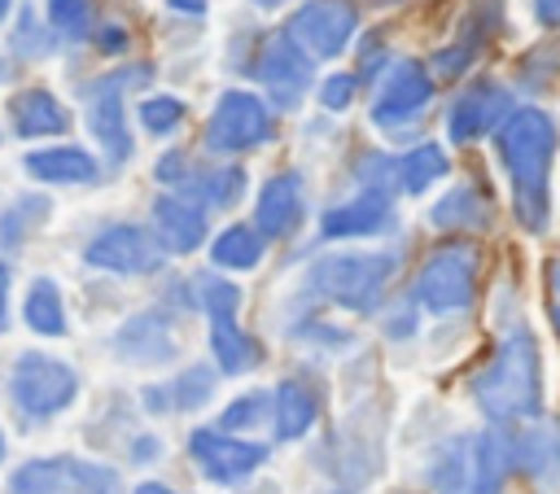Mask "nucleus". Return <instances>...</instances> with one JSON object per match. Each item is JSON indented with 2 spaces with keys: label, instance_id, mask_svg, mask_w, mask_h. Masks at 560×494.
<instances>
[{
  "label": "nucleus",
  "instance_id": "f257e3e1",
  "mask_svg": "<svg viewBox=\"0 0 560 494\" xmlns=\"http://www.w3.org/2000/svg\"><path fill=\"white\" fill-rule=\"evenodd\" d=\"M556 153V127L542 109H516L499 122V157L512 175V205L529 232L547 227V170Z\"/></svg>",
  "mask_w": 560,
  "mask_h": 494
},
{
  "label": "nucleus",
  "instance_id": "f03ea898",
  "mask_svg": "<svg viewBox=\"0 0 560 494\" xmlns=\"http://www.w3.org/2000/svg\"><path fill=\"white\" fill-rule=\"evenodd\" d=\"M472 398L481 402V411L490 420H521V415L538 411L542 385H538V345L529 332L503 337L494 358L472 380Z\"/></svg>",
  "mask_w": 560,
  "mask_h": 494
},
{
  "label": "nucleus",
  "instance_id": "7ed1b4c3",
  "mask_svg": "<svg viewBox=\"0 0 560 494\" xmlns=\"http://www.w3.org/2000/svg\"><path fill=\"white\" fill-rule=\"evenodd\" d=\"M512 455H516V442H508L494 428L455 437L433 459V490L438 494H499Z\"/></svg>",
  "mask_w": 560,
  "mask_h": 494
},
{
  "label": "nucleus",
  "instance_id": "20e7f679",
  "mask_svg": "<svg viewBox=\"0 0 560 494\" xmlns=\"http://www.w3.org/2000/svg\"><path fill=\"white\" fill-rule=\"evenodd\" d=\"M394 275V254H332L311 267V289L337 306L372 310Z\"/></svg>",
  "mask_w": 560,
  "mask_h": 494
},
{
  "label": "nucleus",
  "instance_id": "39448f33",
  "mask_svg": "<svg viewBox=\"0 0 560 494\" xmlns=\"http://www.w3.org/2000/svg\"><path fill=\"white\" fill-rule=\"evenodd\" d=\"M472 284H477V249L468 240H451L438 254H429V262L420 267L416 297L424 310L451 315L472 302Z\"/></svg>",
  "mask_w": 560,
  "mask_h": 494
},
{
  "label": "nucleus",
  "instance_id": "423d86ee",
  "mask_svg": "<svg viewBox=\"0 0 560 494\" xmlns=\"http://www.w3.org/2000/svg\"><path fill=\"white\" fill-rule=\"evenodd\" d=\"M9 393L26 415H52L61 407H70V398L79 393V376L74 367L48 358V354H18L13 376H9Z\"/></svg>",
  "mask_w": 560,
  "mask_h": 494
},
{
  "label": "nucleus",
  "instance_id": "0eeeda50",
  "mask_svg": "<svg viewBox=\"0 0 560 494\" xmlns=\"http://www.w3.org/2000/svg\"><path fill=\"white\" fill-rule=\"evenodd\" d=\"M13 494H114L118 477L83 459H31L9 481Z\"/></svg>",
  "mask_w": 560,
  "mask_h": 494
},
{
  "label": "nucleus",
  "instance_id": "6e6552de",
  "mask_svg": "<svg viewBox=\"0 0 560 494\" xmlns=\"http://www.w3.org/2000/svg\"><path fill=\"white\" fill-rule=\"evenodd\" d=\"M271 136V114L249 92H223L210 122H206V149L210 153H245Z\"/></svg>",
  "mask_w": 560,
  "mask_h": 494
},
{
  "label": "nucleus",
  "instance_id": "1a4fd4ad",
  "mask_svg": "<svg viewBox=\"0 0 560 494\" xmlns=\"http://www.w3.org/2000/svg\"><path fill=\"white\" fill-rule=\"evenodd\" d=\"M144 79H149V66H131V70H114L88 87V127L105 144L109 162H122L131 153V136L122 127V87L144 83Z\"/></svg>",
  "mask_w": 560,
  "mask_h": 494
},
{
  "label": "nucleus",
  "instance_id": "9d476101",
  "mask_svg": "<svg viewBox=\"0 0 560 494\" xmlns=\"http://www.w3.org/2000/svg\"><path fill=\"white\" fill-rule=\"evenodd\" d=\"M254 74L267 83L271 101L276 105H298V96L306 92L311 83V52L289 35V31H276L262 39L258 48V61H254Z\"/></svg>",
  "mask_w": 560,
  "mask_h": 494
},
{
  "label": "nucleus",
  "instance_id": "9b49d317",
  "mask_svg": "<svg viewBox=\"0 0 560 494\" xmlns=\"http://www.w3.org/2000/svg\"><path fill=\"white\" fill-rule=\"evenodd\" d=\"M354 4L350 0H306L293 22H289V35L311 52V57H337L350 35H354Z\"/></svg>",
  "mask_w": 560,
  "mask_h": 494
},
{
  "label": "nucleus",
  "instance_id": "f8f14e48",
  "mask_svg": "<svg viewBox=\"0 0 560 494\" xmlns=\"http://www.w3.org/2000/svg\"><path fill=\"white\" fill-rule=\"evenodd\" d=\"M83 258L92 267H105V271H118V275H144V271L162 267V249L153 245V236L131 227V223H118V227H105L101 236H92Z\"/></svg>",
  "mask_w": 560,
  "mask_h": 494
},
{
  "label": "nucleus",
  "instance_id": "ddd939ff",
  "mask_svg": "<svg viewBox=\"0 0 560 494\" xmlns=\"http://www.w3.org/2000/svg\"><path fill=\"white\" fill-rule=\"evenodd\" d=\"M188 450H192L197 468H201L210 481H219V485L245 481V477L267 459V446H258V442H236V437H223V433H214V428H197V433L188 437Z\"/></svg>",
  "mask_w": 560,
  "mask_h": 494
},
{
  "label": "nucleus",
  "instance_id": "4468645a",
  "mask_svg": "<svg viewBox=\"0 0 560 494\" xmlns=\"http://www.w3.org/2000/svg\"><path fill=\"white\" fill-rule=\"evenodd\" d=\"M429 96H433L429 70L416 66V61H398V66L389 70V79L381 83V92H376L372 118H376L381 127H402V122H411V118L429 105Z\"/></svg>",
  "mask_w": 560,
  "mask_h": 494
},
{
  "label": "nucleus",
  "instance_id": "2eb2a0df",
  "mask_svg": "<svg viewBox=\"0 0 560 494\" xmlns=\"http://www.w3.org/2000/svg\"><path fill=\"white\" fill-rule=\"evenodd\" d=\"M512 96L499 83H472L455 105H451V140H477L486 131H499V122L508 118Z\"/></svg>",
  "mask_w": 560,
  "mask_h": 494
},
{
  "label": "nucleus",
  "instance_id": "dca6fc26",
  "mask_svg": "<svg viewBox=\"0 0 560 494\" xmlns=\"http://www.w3.org/2000/svg\"><path fill=\"white\" fill-rule=\"evenodd\" d=\"M153 223H158L162 249H171V254H192L206 236V214H201V201H192V197H158Z\"/></svg>",
  "mask_w": 560,
  "mask_h": 494
},
{
  "label": "nucleus",
  "instance_id": "f3484780",
  "mask_svg": "<svg viewBox=\"0 0 560 494\" xmlns=\"http://www.w3.org/2000/svg\"><path fill=\"white\" fill-rule=\"evenodd\" d=\"M302 219V179L298 175H276L262 184L258 192V210L254 223L262 236H289Z\"/></svg>",
  "mask_w": 560,
  "mask_h": 494
},
{
  "label": "nucleus",
  "instance_id": "a211bd4d",
  "mask_svg": "<svg viewBox=\"0 0 560 494\" xmlns=\"http://www.w3.org/2000/svg\"><path fill=\"white\" fill-rule=\"evenodd\" d=\"M9 118H13V131L26 136V140H35V136H61V131L70 127V114H66V109L57 105V96L44 92V87L18 92V96L9 101Z\"/></svg>",
  "mask_w": 560,
  "mask_h": 494
},
{
  "label": "nucleus",
  "instance_id": "6ab92c4d",
  "mask_svg": "<svg viewBox=\"0 0 560 494\" xmlns=\"http://www.w3.org/2000/svg\"><path fill=\"white\" fill-rule=\"evenodd\" d=\"M385 223H389V197L385 188H368L363 197L324 214V236H372Z\"/></svg>",
  "mask_w": 560,
  "mask_h": 494
},
{
  "label": "nucleus",
  "instance_id": "aec40b11",
  "mask_svg": "<svg viewBox=\"0 0 560 494\" xmlns=\"http://www.w3.org/2000/svg\"><path fill=\"white\" fill-rule=\"evenodd\" d=\"M26 175L31 179H44V184H92L96 179V162L92 153L83 149H39V153H26Z\"/></svg>",
  "mask_w": 560,
  "mask_h": 494
},
{
  "label": "nucleus",
  "instance_id": "412c9836",
  "mask_svg": "<svg viewBox=\"0 0 560 494\" xmlns=\"http://www.w3.org/2000/svg\"><path fill=\"white\" fill-rule=\"evenodd\" d=\"M118 350L136 363H162L175 354V341H171V328L162 324V315H136L118 332Z\"/></svg>",
  "mask_w": 560,
  "mask_h": 494
},
{
  "label": "nucleus",
  "instance_id": "4be33fe9",
  "mask_svg": "<svg viewBox=\"0 0 560 494\" xmlns=\"http://www.w3.org/2000/svg\"><path fill=\"white\" fill-rule=\"evenodd\" d=\"M210 389H214L210 367H192V372H184V376L171 380V385L144 389V402H149L158 415H166V411H197V407L210 398Z\"/></svg>",
  "mask_w": 560,
  "mask_h": 494
},
{
  "label": "nucleus",
  "instance_id": "5701e85b",
  "mask_svg": "<svg viewBox=\"0 0 560 494\" xmlns=\"http://www.w3.org/2000/svg\"><path fill=\"white\" fill-rule=\"evenodd\" d=\"M319 398L306 380H280L276 389V437H302L315 424Z\"/></svg>",
  "mask_w": 560,
  "mask_h": 494
},
{
  "label": "nucleus",
  "instance_id": "b1692460",
  "mask_svg": "<svg viewBox=\"0 0 560 494\" xmlns=\"http://www.w3.org/2000/svg\"><path fill=\"white\" fill-rule=\"evenodd\" d=\"M262 232H254V227H245V223H232L228 232H219L214 236V245H210V254H214V262L219 267H236V271H249V267H258V258H262Z\"/></svg>",
  "mask_w": 560,
  "mask_h": 494
},
{
  "label": "nucleus",
  "instance_id": "393cba45",
  "mask_svg": "<svg viewBox=\"0 0 560 494\" xmlns=\"http://www.w3.org/2000/svg\"><path fill=\"white\" fill-rule=\"evenodd\" d=\"M210 350H214V358H219V367L232 376V372H245V367H254L258 363V345H254V337H245L232 319H214V328H210Z\"/></svg>",
  "mask_w": 560,
  "mask_h": 494
},
{
  "label": "nucleus",
  "instance_id": "a878e982",
  "mask_svg": "<svg viewBox=\"0 0 560 494\" xmlns=\"http://www.w3.org/2000/svg\"><path fill=\"white\" fill-rule=\"evenodd\" d=\"M201 205H232L236 201V192H241V184H245V175L236 170V166H210V170H192V175H184L179 179Z\"/></svg>",
  "mask_w": 560,
  "mask_h": 494
},
{
  "label": "nucleus",
  "instance_id": "bb28decb",
  "mask_svg": "<svg viewBox=\"0 0 560 494\" xmlns=\"http://www.w3.org/2000/svg\"><path fill=\"white\" fill-rule=\"evenodd\" d=\"M26 324L35 328V332H44V337H61L66 332V310H61V293H57V284L52 280H35L31 284V293H26Z\"/></svg>",
  "mask_w": 560,
  "mask_h": 494
},
{
  "label": "nucleus",
  "instance_id": "cd10ccee",
  "mask_svg": "<svg viewBox=\"0 0 560 494\" xmlns=\"http://www.w3.org/2000/svg\"><path fill=\"white\" fill-rule=\"evenodd\" d=\"M438 175H446V153H442L438 144H420V149H411V153L398 162V184H402L407 192H424Z\"/></svg>",
  "mask_w": 560,
  "mask_h": 494
},
{
  "label": "nucleus",
  "instance_id": "c85d7f7f",
  "mask_svg": "<svg viewBox=\"0 0 560 494\" xmlns=\"http://www.w3.org/2000/svg\"><path fill=\"white\" fill-rule=\"evenodd\" d=\"M433 223L438 227H481L486 223V201L472 188H455L433 205Z\"/></svg>",
  "mask_w": 560,
  "mask_h": 494
},
{
  "label": "nucleus",
  "instance_id": "c756f323",
  "mask_svg": "<svg viewBox=\"0 0 560 494\" xmlns=\"http://www.w3.org/2000/svg\"><path fill=\"white\" fill-rule=\"evenodd\" d=\"M516 455H521L525 472L547 477V472H551V463L560 459V424H542V428L525 433V437L516 442Z\"/></svg>",
  "mask_w": 560,
  "mask_h": 494
},
{
  "label": "nucleus",
  "instance_id": "7c9ffc66",
  "mask_svg": "<svg viewBox=\"0 0 560 494\" xmlns=\"http://www.w3.org/2000/svg\"><path fill=\"white\" fill-rule=\"evenodd\" d=\"M48 22L66 39H88V31H92V4L88 0H48Z\"/></svg>",
  "mask_w": 560,
  "mask_h": 494
},
{
  "label": "nucleus",
  "instance_id": "2f4dec72",
  "mask_svg": "<svg viewBox=\"0 0 560 494\" xmlns=\"http://www.w3.org/2000/svg\"><path fill=\"white\" fill-rule=\"evenodd\" d=\"M140 122H144V131L166 136V131H175L184 122V101H175V96H149V101H140Z\"/></svg>",
  "mask_w": 560,
  "mask_h": 494
},
{
  "label": "nucleus",
  "instance_id": "473e14b6",
  "mask_svg": "<svg viewBox=\"0 0 560 494\" xmlns=\"http://www.w3.org/2000/svg\"><path fill=\"white\" fill-rule=\"evenodd\" d=\"M481 39H486V35H481V26H477V22H468L464 39H459V44H451V48H442V52L433 57V70H438V74H446V79H451V74H459V70H464V66L477 57Z\"/></svg>",
  "mask_w": 560,
  "mask_h": 494
},
{
  "label": "nucleus",
  "instance_id": "72a5a7b5",
  "mask_svg": "<svg viewBox=\"0 0 560 494\" xmlns=\"http://www.w3.org/2000/svg\"><path fill=\"white\" fill-rule=\"evenodd\" d=\"M201 306L210 310V319H232L241 306V289L228 280H201Z\"/></svg>",
  "mask_w": 560,
  "mask_h": 494
},
{
  "label": "nucleus",
  "instance_id": "f704fd0d",
  "mask_svg": "<svg viewBox=\"0 0 560 494\" xmlns=\"http://www.w3.org/2000/svg\"><path fill=\"white\" fill-rule=\"evenodd\" d=\"M258 407H262V393H245V398H236L228 411H223V428H245V424H254L258 420Z\"/></svg>",
  "mask_w": 560,
  "mask_h": 494
},
{
  "label": "nucleus",
  "instance_id": "c9c22d12",
  "mask_svg": "<svg viewBox=\"0 0 560 494\" xmlns=\"http://www.w3.org/2000/svg\"><path fill=\"white\" fill-rule=\"evenodd\" d=\"M13 44H18V52H26V57H31V52H48V39L39 35V26H35V13H22Z\"/></svg>",
  "mask_w": 560,
  "mask_h": 494
},
{
  "label": "nucleus",
  "instance_id": "e433bc0d",
  "mask_svg": "<svg viewBox=\"0 0 560 494\" xmlns=\"http://www.w3.org/2000/svg\"><path fill=\"white\" fill-rule=\"evenodd\" d=\"M350 96H354V79H350V74H332V79L319 87V101H324L328 109H346Z\"/></svg>",
  "mask_w": 560,
  "mask_h": 494
},
{
  "label": "nucleus",
  "instance_id": "4c0bfd02",
  "mask_svg": "<svg viewBox=\"0 0 560 494\" xmlns=\"http://www.w3.org/2000/svg\"><path fill=\"white\" fill-rule=\"evenodd\" d=\"M96 44H101V52H122L127 48V35H122V26H101L96 31Z\"/></svg>",
  "mask_w": 560,
  "mask_h": 494
},
{
  "label": "nucleus",
  "instance_id": "58836bf2",
  "mask_svg": "<svg viewBox=\"0 0 560 494\" xmlns=\"http://www.w3.org/2000/svg\"><path fill=\"white\" fill-rule=\"evenodd\" d=\"M534 9L547 26H560V0H534Z\"/></svg>",
  "mask_w": 560,
  "mask_h": 494
},
{
  "label": "nucleus",
  "instance_id": "ea45409f",
  "mask_svg": "<svg viewBox=\"0 0 560 494\" xmlns=\"http://www.w3.org/2000/svg\"><path fill=\"white\" fill-rule=\"evenodd\" d=\"M4 302H9V267L0 262V332H4Z\"/></svg>",
  "mask_w": 560,
  "mask_h": 494
},
{
  "label": "nucleus",
  "instance_id": "a19ab883",
  "mask_svg": "<svg viewBox=\"0 0 560 494\" xmlns=\"http://www.w3.org/2000/svg\"><path fill=\"white\" fill-rule=\"evenodd\" d=\"M171 9H179V13H201L206 9V0H166Z\"/></svg>",
  "mask_w": 560,
  "mask_h": 494
},
{
  "label": "nucleus",
  "instance_id": "79ce46f5",
  "mask_svg": "<svg viewBox=\"0 0 560 494\" xmlns=\"http://www.w3.org/2000/svg\"><path fill=\"white\" fill-rule=\"evenodd\" d=\"M136 494H171V490H166V485H153V481H144Z\"/></svg>",
  "mask_w": 560,
  "mask_h": 494
},
{
  "label": "nucleus",
  "instance_id": "37998d69",
  "mask_svg": "<svg viewBox=\"0 0 560 494\" xmlns=\"http://www.w3.org/2000/svg\"><path fill=\"white\" fill-rule=\"evenodd\" d=\"M9 9H13V0H0V17H4V13H9Z\"/></svg>",
  "mask_w": 560,
  "mask_h": 494
},
{
  "label": "nucleus",
  "instance_id": "c03bdc74",
  "mask_svg": "<svg viewBox=\"0 0 560 494\" xmlns=\"http://www.w3.org/2000/svg\"><path fill=\"white\" fill-rule=\"evenodd\" d=\"M258 4H280V0H258Z\"/></svg>",
  "mask_w": 560,
  "mask_h": 494
},
{
  "label": "nucleus",
  "instance_id": "a18cd8bd",
  "mask_svg": "<svg viewBox=\"0 0 560 494\" xmlns=\"http://www.w3.org/2000/svg\"><path fill=\"white\" fill-rule=\"evenodd\" d=\"M0 455H4V433H0Z\"/></svg>",
  "mask_w": 560,
  "mask_h": 494
}]
</instances>
